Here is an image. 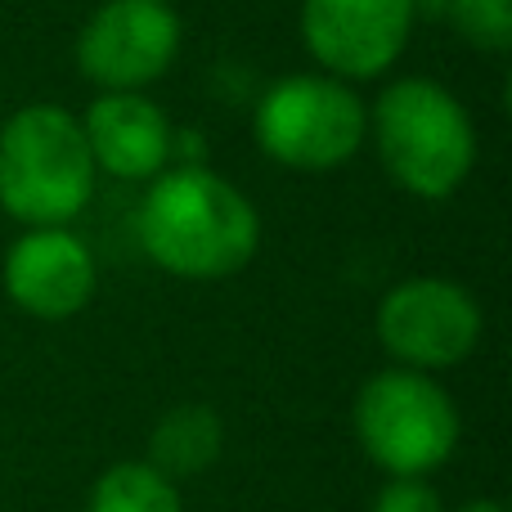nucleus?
Returning <instances> with one entry per match:
<instances>
[{"mask_svg": "<svg viewBox=\"0 0 512 512\" xmlns=\"http://www.w3.org/2000/svg\"><path fill=\"white\" fill-rule=\"evenodd\" d=\"M414 32V0H301V41L337 81H373L396 68Z\"/></svg>", "mask_w": 512, "mask_h": 512, "instance_id": "nucleus-8", "label": "nucleus"}, {"mask_svg": "<svg viewBox=\"0 0 512 512\" xmlns=\"http://www.w3.org/2000/svg\"><path fill=\"white\" fill-rule=\"evenodd\" d=\"M378 342L400 369L441 373L463 364L481 342V301L463 283L441 274H418L405 279L378 301Z\"/></svg>", "mask_w": 512, "mask_h": 512, "instance_id": "nucleus-6", "label": "nucleus"}, {"mask_svg": "<svg viewBox=\"0 0 512 512\" xmlns=\"http://www.w3.org/2000/svg\"><path fill=\"white\" fill-rule=\"evenodd\" d=\"M252 135L270 162L288 171H337L369 140V108L328 72L279 77L252 113Z\"/></svg>", "mask_w": 512, "mask_h": 512, "instance_id": "nucleus-5", "label": "nucleus"}, {"mask_svg": "<svg viewBox=\"0 0 512 512\" xmlns=\"http://www.w3.org/2000/svg\"><path fill=\"white\" fill-rule=\"evenodd\" d=\"M382 171L405 194L441 203L459 194L477 167V126L454 90L427 77H400L378 95L369 113Z\"/></svg>", "mask_w": 512, "mask_h": 512, "instance_id": "nucleus-2", "label": "nucleus"}, {"mask_svg": "<svg viewBox=\"0 0 512 512\" xmlns=\"http://www.w3.org/2000/svg\"><path fill=\"white\" fill-rule=\"evenodd\" d=\"M355 445L387 477H432L459 450V409L454 396L418 369L373 373L351 405Z\"/></svg>", "mask_w": 512, "mask_h": 512, "instance_id": "nucleus-4", "label": "nucleus"}, {"mask_svg": "<svg viewBox=\"0 0 512 512\" xmlns=\"http://www.w3.org/2000/svg\"><path fill=\"white\" fill-rule=\"evenodd\" d=\"M454 512H508V504H499V499H468V504Z\"/></svg>", "mask_w": 512, "mask_h": 512, "instance_id": "nucleus-15", "label": "nucleus"}, {"mask_svg": "<svg viewBox=\"0 0 512 512\" xmlns=\"http://www.w3.org/2000/svg\"><path fill=\"white\" fill-rule=\"evenodd\" d=\"M81 117L59 104H27L0 126V212L27 230L72 225L95 198Z\"/></svg>", "mask_w": 512, "mask_h": 512, "instance_id": "nucleus-3", "label": "nucleus"}, {"mask_svg": "<svg viewBox=\"0 0 512 512\" xmlns=\"http://www.w3.org/2000/svg\"><path fill=\"white\" fill-rule=\"evenodd\" d=\"M369 512H450L441 499V490L427 477H391L387 486L373 495Z\"/></svg>", "mask_w": 512, "mask_h": 512, "instance_id": "nucleus-14", "label": "nucleus"}, {"mask_svg": "<svg viewBox=\"0 0 512 512\" xmlns=\"http://www.w3.org/2000/svg\"><path fill=\"white\" fill-rule=\"evenodd\" d=\"M0 283H5V297L23 315L59 324V319H72L90 306L99 283V265L68 225L23 230L5 252Z\"/></svg>", "mask_w": 512, "mask_h": 512, "instance_id": "nucleus-9", "label": "nucleus"}, {"mask_svg": "<svg viewBox=\"0 0 512 512\" xmlns=\"http://www.w3.org/2000/svg\"><path fill=\"white\" fill-rule=\"evenodd\" d=\"M445 14L472 50H512V0H445Z\"/></svg>", "mask_w": 512, "mask_h": 512, "instance_id": "nucleus-13", "label": "nucleus"}, {"mask_svg": "<svg viewBox=\"0 0 512 512\" xmlns=\"http://www.w3.org/2000/svg\"><path fill=\"white\" fill-rule=\"evenodd\" d=\"M225 454V423L212 405H171L149 432V468L167 481L203 477Z\"/></svg>", "mask_w": 512, "mask_h": 512, "instance_id": "nucleus-11", "label": "nucleus"}, {"mask_svg": "<svg viewBox=\"0 0 512 512\" xmlns=\"http://www.w3.org/2000/svg\"><path fill=\"white\" fill-rule=\"evenodd\" d=\"M135 230L158 270L189 283L230 279L261 248V216L248 194L207 167H167L153 176Z\"/></svg>", "mask_w": 512, "mask_h": 512, "instance_id": "nucleus-1", "label": "nucleus"}, {"mask_svg": "<svg viewBox=\"0 0 512 512\" xmlns=\"http://www.w3.org/2000/svg\"><path fill=\"white\" fill-rule=\"evenodd\" d=\"M86 512H185L180 486L144 459H122L95 477Z\"/></svg>", "mask_w": 512, "mask_h": 512, "instance_id": "nucleus-12", "label": "nucleus"}, {"mask_svg": "<svg viewBox=\"0 0 512 512\" xmlns=\"http://www.w3.org/2000/svg\"><path fill=\"white\" fill-rule=\"evenodd\" d=\"M171 0H104L77 32V72L99 90H144L176 63Z\"/></svg>", "mask_w": 512, "mask_h": 512, "instance_id": "nucleus-7", "label": "nucleus"}, {"mask_svg": "<svg viewBox=\"0 0 512 512\" xmlns=\"http://www.w3.org/2000/svg\"><path fill=\"white\" fill-rule=\"evenodd\" d=\"M95 171L117 180H153L171 162V122L144 90H99L81 117Z\"/></svg>", "mask_w": 512, "mask_h": 512, "instance_id": "nucleus-10", "label": "nucleus"}]
</instances>
